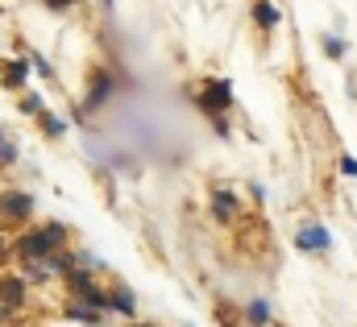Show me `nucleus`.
Masks as SVG:
<instances>
[{
	"label": "nucleus",
	"instance_id": "f257e3e1",
	"mask_svg": "<svg viewBox=\"0 0 357 327\" xmlns=\"http://www.w3.org/2000/svg\"><path fill=\"white\" fill-rule=\"evenodd\" d=\"M67 245V228L63 224H46V228H33L17 241V257L21 261H46L50 253H63Z\"/></svg>",
	"mask_w": 357,
	"mask_h": 327
},
{
	"label": "nucleus",
	"instance_id": "f03ea898",
	"mask_svg": "<svg viewBox=\"0 0 357 327\" xmlns=\"http://www.w3.org/2000/svg\"><path fill=\"white\" fill-rule=\"evenodd\" d=\"M229 104H233V83H229V79L204 83V91H199V108H204L208 116H216V133H220V137H229V120L220 116Z\"/></svg>",
	"mask_w": 357,
	"mask_h": 327
},
{
	"label": "nucleus",
	"instance_id": "7ed1b4c3",
	"mask_svg": "<svg viewBox=\"0 0 357 327\" xmlns=\"http://www.w3.org/2000/svg\"><path fill=\"white\" fill-rule=\"evenodd\" d=\"M295 245L303 248V253H328V248H333V237H328V228H324V224H316V220H312V224H303V228H299Z\"/></svg>",
	"mask_w": 357,
	"mask_h": 327
},
{
	"label": "nucleus",
	"instance_id": "20e7f679",
	"mask_svg": "<svg viewBox=\"0 0 357 327\" xmlns=\"http://www.w3.org/2000/svg\"><path fill=\"white\" fill-rule=\"evenodd\" d=\"M0 212H4V220H29L33 216V199L25 191H0Z\"/></svg>",
	"mask_w": 357,
	"mask_h": 327
},
{
	"label": "nucleus",
	"instance_id": "39448f33",
	"mask_svg": "<svg viewBox=\"0 0 357 327\" xmlns=\"http://www.w3.org/2000/svg\"><path fill=\"white\" fill-rule=\"evenodd\" d=\"M208 207H212V216H216L220 224H233V220H237V195H233V191H212Z\"/></svg>",
	"mask_w": 357,
	"mask_h": 327
},
{
	"label": "nucleus",
	"instance_id": "423d86ee",
	"mask_svg": "<svg viewBox=\"0 0 357 327\" xmlns=\"http://www.w3.org/2000/svg\"><path fill=\"white\" fill-rule=\"evenodd\" d=\"M108 95H112V75H108V71H96V79H91V91H88V108H100V104H108Z\"/></svg>",
	"mask_w": 357,
	"mask_h": 327
},
{
	"label": "nucleus",
	"instance_id": "0eeeda50",
	"mask_svg": "<svg viewBox=\"0 0 357 327\" xmlns=\"http://www.w3.org/2000/svg\"><path fill=\"white\" fill-rule=\"evenodd\" d=\"M0 303L4 307H21L25 303V282L21 278H4L0 282Z\"/></svg>",
	"mask_w": 357,
	"mask_h": 327
},
{
	"label": "nucleus",
	"instance_id": "6e6552de",
	"mask_svg": "<svg viewBox=\"0 0 357 327\" xmlns=\"http://www.w3.org/2000/svg\"><path fill=\"white\" fill-rule=\"evenodd\" d=\"M254 21H258L262 29H278V25H282V13H278L270 0H258V4H254Z\"/></svg>",
	"mask_w": 357,
	"mask_h": 327
},
{
	"label": "nucleus",
	"instance_id": "1a4fd4ad",
	"mask_svg": "<svg viewBox=\"0 0 357 327\" xmlns=\"http://www.w3.org/2000/svg\"><path fill=\"white\" fill-rule=\"evenodd\" d=\"M108 311H116V315H133V311H137V298L121 286L116 294H108Z\"/></svg>",
	"mask_w": 357,
	"mask_h": 327
},
{
	"label": "nucleus",
	"instance_id": "9d476101",
	"mask_svg": "<svg viewBox=\"0 0 357 327\" xmlns=\"http://www.w3.org/2000/svg\"><path fill=\"white\" fill-rule=\"evenodd\" d=\"M67 319H75V324H88V327H96L100 319H104V315H100V311H91V307H84V303H71V307H67Z\"/></svg>",
	"mask_w": 357,
	"mask_h": 327
},
{
	"label": "nucleus",
	"instance_id": "9b49d317",
	"mask_svg": "<svg viewBox=\"0 0 357 327\" xmlns=\"http://www.w3.org/2000/svg\"><path fill=\"white\" fill-rule=\"evenodd\" d=\"M245 315H250V324H254V327H270V307H266V298H254V303L245 307Z\"/></svg>",
	"mask_w": 357,
	"mask_h": 327
},
{
	"label": "nucleus",
	"instance_id": "f8f14e48",
	"mask_svg": "<svg viewBox=\"0 0 357 327\" xmlns=\"http://www.w3.org/2000/svg\"><path fill=\"white\" fill-rule=\"evenodd\" d=\"M38 125H42V133H46V137H63V133H67V125H63L54 112H42V116H38Z\"/></svg>",
	"mask_w": 357,
	"mask_h": 327
},
{
	"label": "nucleus",
	"instance_id": "ddd939ff",
	"mask_svg": "<svg viewBox=\"0 0 357 327\" xmlns=\"http://www.w3.org/2000/svg\"><path fill=\"white\" fill-rule=\"evenodd\" d=\"M25 71H29V67H25L21 58H13V63L4 67V83H8V87H21V83H25Z\"/></svg>",
	"mask_w": 357,
	"mask_h": 327
},
{
	"label": "nucleus",
	"instance_id": "4468645a",
	"mask_svg": "<svg viewBox=\"0 0 357 327\" xmlns=\"http://www.w3.org/2000/svg\"><path fill=\"white\" fill-rule=\"evenodd\" d=\"M13 162H17V141L4 137V129H0V166H13Z\"/></svg>",
	"mask_w": 357,
	"mask_h": 327
},
{
	"label": "nucleus",
	"instance_id": "2eb2a0df",
	"mask_svg": "<svg viewBox=\"0 0 357 327\" xmlns=\"http://www.w3.org/2000/svg\"><path fill=\"white\" fill-rule=\"evenodd\" d=\"M324 54H328V58H341V54H345V42H341V38H324Z\"/></svg>",
	"mask_w": 357,
	"mask_h": 327
},
{
	"label": "nucleus",
	"instance_id": "dca6fc26",
	"mask_svg": "<svg viewBox=\"0 0 357 327\" xmlns=\"http://www.w3.org/2000/svg\"><path fill=\"white\" fill-rule=\"evenodd\" d=\"M21 108H25V112H29V116H42V112H46V108H42V99H38V95H25V99H21Z\"/></svg>",
	"mask_w": 357,
	"mask_h": 327
},
{
	"label": "nucleus",
	"instance_id": "f3484780",
	"mask_svg": "<svg viewBox=\"0 0 357 327\" xmlns=\"http://www.w3.org/2000/svg\"><path fill=\"white\" fill-rule=\"evenodd\" d=\"M29 63H33V71H42V75H46V79H50V75H54V67H50V63H46V58H42V54H29Z\"/></svg>",
	"mask_w": 357,
	"mask_h": 327
},
{
	"label": "nucleus",
	"instance_id": "a211bd4d",
	"mask_svg": "<svg viewBox=\"0 0 357 327\" xmlns=\"http://www.w3.org/2000/svg\"><path fill=\"white\" fill-rule=\"evenodd\" d=\"M341 174H349V178H354V174H357V162H354V158H349V154L341 158Z\"/></svg>",
	"mask_w": 357,
	"mask_h": 327
},
{
	"label": "nucleus",
	"instance_id": "6ab92c4d",
	"mask_svg": "<svg viewBox=\"0 0 357 327\" xmlns=\"http://www.w3.org/2000/svg\"><path fill=\"white\" fill-rule=\"evenodd\" d=\"M50 4H54V8H67V4H75V0H50Z\"/></svg>",
	"mask_w": 357,
	"mask_h": 327
},
{
	"label": "nucleus",
	"instance_id": "aec40b11",
	"mask_svg": "<svg viewBox=\"0 0 357 327\" xmlns=\"http://www.w3.org/2000/svg\"><path fill=\"white\" fill-rule=\"evenodd\" d=\"M137 327H154V324H137Z\"/></svg>",
	"mask_w": 357,
	"mask_h": 327
}]
</instances>
